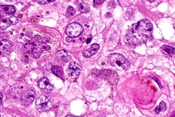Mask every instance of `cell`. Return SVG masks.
<instances>
[{
  "mask_svg": "<svg viewBox=\"0 0 175 117\" xmlns=\"http://www.w3.org/2000/svg\"><path fill=\"white\" fill-rule=\"evenodd\" d=\"M153 27L149 20L144 19L134 24L125 38V43L131 46L145 43L152 37Z\"/></svg>",
  "mask_w": 175,
  "mask_h": 117,
  "instance_id": "1",
  "label": "cell"
},
{
  "mask_svg": "<svg viewBox=\"0 0 175 117\" xmlns=\"http://www.w3.org/2000/svg\"><path fill=\"white\" fill-rule=\"evenodd\" d=\"M109 62L112 66H118L125 70L130 66L129 62L123 56L118 53H113L109 55Z\"/></svg>",
  "mask_w": 175,
  "mask_h": 117,
  "instance_id": "2",
  "label": "cell"
},
{
  "mask_svg": "<svg viewBox=\"0 0 175 117\" xmlns=\"http://www.w3.org/2000/svg\"><path fill=\"white\" fill-rule=\"evenodd\" d=\"M35 104L36 108L40 112L49 111L53 107L52 100L44 95H41L37 99Z\"/></svg>",
  "mask_w": 175,
  "mask_h": 117,
  "instance_id": "3",
  "label": "cell"
},
{
  "mask_svg": "<svg viewBox=\"0 0 175 117\" xmlns=\"http://www.w3.org/2000/svg\"><path fill=\"white\" fill-rule=\"evenodd\" d=\"M84 28L81 25L73 22L69 25L66 30V33L69 37L72 38L79 36L83 31Z\"/></svg>",
  "mask_w": 175,
  "mask_h": 117,
  "instance_id": "4",
  "label": "cell"
},
{
  "mask_svg": "<svg viewBox=\"0 0 175 117\" xmlns=\"http://www.w3.org/2000/svg\"><path fill=\"white\" fill-rule=\"evenodd\" d=\"M36 94L33 90H29L24 92L20 98L22 104L27 106L30 105L34 100Z\"/></svg>",
  "mask_w": 175,
  "mask_h": 117,
  "instance_id": "5",
  "label": "cell"
},
{
  "mask_svg": "<svg viewBox=\"0 0 175 117\" xmlns=\"http://www.w3.org/2000/svg\"><path fill=\"white\" fill-rule=\"evenodd\" d=\"M38 85L39 88L44 93L48 94L52 91L53 85L50 84L49 81L46 77H44L40 79L38 82Z\"/></svg>",
  "mask_w": 175,
  "mask_h": 117,
  "instance_id": "6",
  "label": "cell"
},
{
  "mask_svg": "<svg viewBox=\"0 0 175 117\" xmlns=\"http://www.w3.org/2000/svg\"><path fill=\"white\" fill-rule=\"evenodd\" d=\"M81 68L77 63L74 62H71L69 66L68 73L71 77L75 78L80 75Z\"/></svg>",
  "mask_w": 175,
  "mask_h": 117,
  "instance_id": "7",
  "label": "cell"
},
{
  "mask_svg": "<svg viewBox=\"0 0 175 117\" xmlns=\"http://www.w3.org/2000/svg\"><path fill=\"white\" fill-rule=\"evenodd\" d=\"M13 44L10 40H3L1 41L0 48L1 54L2 53H8L10 52L13 48Z\"/></svg>",
  "mask_w": 175,
  "mask_h": 117,
  "instance_id": "8",
  "label": "cell"
},
{
  "mask_svg": "<svg viewBox=\"0 0 175 117\" xmlns=\"http://www.w3.org/2000/svg\"><path fill=\"white\" fill-rule=\"evenodd\" d=\"M100 46L97 44H94L92 45L90 48L87 49L83 53V55L85 57H90L97 53Z\"/></svg>",
  "mask_w": 175,
  "mask_h": 117,
  "instance_id": "9",
  "label": "cell"
},
{
  "mask_svg": "<svg viewBox=\"0 0 175 117\" xmlns=\"http://www.w3.org/2000/svg\"><path fill=\"white\" fill-rule=\"evenodd\" d=\"M55 57L57 60H61L64 62H68L71 59V57L68 55L67 52L64 50L58 51L55 54Z\"/></svg>",
  "mask_w": 175,
  "mask_h": 117,
  "instance_id": "10",
  "label": "cell"
},
{
  "mask_svg": "<svg viewBox=\"0 0 175 117\" xmlns=\"http://www.w3.org/2000/svg\"><path fill=\"white\" fill-rule=\"evenodd\" d=\"M160 49L163 54L170 57H171L174 53L175 54V48L168 45H163L161 47Z\"/></svg>",
  "mask_w": 175,
  "mask_h": 117,
  "instance_id": "11",
  "label": "cell"
},
{
  "mask_svg": "<svg viewBox=\"0 0 175 117\" xmlns=\"http://www.w3.org/2000/svg\"><path fill=\"white\" fill-rule=\"evenodd\" d=\"M77 3L79 6V10L80 13H87L90 10V7L89 4L85 3L82 0H77Z\"/></svg>",
  "mask_w": 175,
  "mask_h": 117,
  "instance_id": "12",
  "label": "cell"
},
{
  "mask_svg": "<svg viewBox=\"0 0 175 117\" xmlns=\"http://www.w3.org/2000/svg\"><path fill=\"white\" fill-rule=\"evenodd\" d=\"M38 45L39 44L35 46L32 51L29 53V55L34 58H39L42 52V51L39 48Z\"/></svg>",
  "mask_w": 175,
  "mask_h": 117,
  "instance_id": "13",
  "label": "cell"
},
{
  "mask_svg": "<svg viewBox=\"0 0 175 117\" xmlns=\"http://www.w3.org/2000/svg\"><path fill=\"white\" fill-rule=\"evenodd\" d=\"M52 73L58 77L63 78L64 77L63 71L62 67L58 66H54L52 68Z\"/></svg>",
  "mask_w": 175,
  "mask_h": 117,
  "instance_id": "14",
  "label": "cell"
},
{
  "mask_svg": "<svg viewBox=\"0 0 175 117\" xmlns=\"http://www.w3.org/2000/svg\"><path fill=\"white\" fill-rule=\"evenodd\" d=\"M1 8L4 12L6 13H7V14H13L16 11V8L14 6H1Z\"/></svg>",
  "mask_w": 175,
  "mask_h": 117,
  "instance_id": "15",
  "label": "cell"
},
{
  "mask_svg": "<svg viewBox=\"0 0 175 117\" xmlns=\"http://www.w3.org/2000/svg\"><path fill=\"white\" fill-rule=\"evenodd\" d=\"M167 109V106L166 103L163 101L159 104V106H157L155 109V113L157 115L160 113V112H163L166 111Z\"/></svg>",
  "mask_w": 175,
  "mask_h": 117,
  "instance_id": "16",
  "label": "cell"
},
{
  "mask_svg": "<svg viewBox=\"0 0 175 117\" xmlns=\"http://www.w3.org/2000/svg\"><path fill=\"white\" fill-rule=\"evenodd\" d=\"M22 93H22L21 90L20 89L15 88L11 90L10 94L11 95L14 96V97L18 98L20 96L21 97Z\"/></svg>",
  "mask_w": 175,
  "mask_h": 117,
  "instance_id": "17",
  "label": "cell"
},
{
  "mask_svg": "<svg viewBox=\"0 0 175 117\" xmlns=\"http://www.w3.org/2000/svg\"><path fill=\"white\" fill-rule=\"evenodd\" d=\"M8 19H4L1 20V28L2 30H5L9 26Z\"/></svg>",
  "mask_w": 175,
  "mask_h": 117,
  "instance_id": "18",
  "label": "cell"
},
{
  "mask_svg": "<svg viewBox=\"0 0 175 117\" xmlns=\"http://www.w3.org/2000/svg\"><path fill=\"white\" fill-rule=\"evenodd\" d=\"M66 13L67 15H69V16H73L75 14L76 10L75 9L72 7L69 6L67 9Z\"/></svg>",
  "mask_w": 175,
  "mask_h": 117,
  "instance_id": "19",
  "label": "cell"
},
{
  "mask_svg": "<svg viewBox=\"0 0 175 117\" xmlns=\"http://www.w3.org/2000/svg\"><path fill=\"white\" fill-rule=\"evenodd\" d=\"M39 48L43 51H48L50 49V47L46 44L40 43L38 45Z\"/></svg>",
  "mask_w": 175,
  "mask_h": 117,
  "instance_id": "20",
  "label": "cell"
},
{
  "mask_svg": "<svg viewBox=\"0 0 175 117\" xmlns=\"http://www.w3.org/2000/svg\"><path fill=\"white\" fill-rule=\"evenodd\" d=\"M8 21L9 23L11 24H15L17 23L18 19L16 17L12 15L8 19Z\"/></svg>",
  "mask_w": 175,
  "mask_h": 117,
  "instance_id": "21",
  "label": "cell"
},
{
  "mask_svg": "<svg viewBox=\"0 0 175 117\" xmlns=\"http://www.w3.org/2000/svg\"><path fill=\"white\" fill-rule=\"evenodd\" d=\"M55 0H37V3L39 4H45L55 1Z\"/></svg>",
  "mask_w": 175,
  "mask_h": 117,
  "instance_id": "22",
  "label": "cell"
},
{
  "mask_svg": "<svg viewBox=\"0 0 175 117\" xmlns=\"http://www.w3.org/2000/svg\"><path fill=\"white\" fill-rule=\"evenodd\" d=\"M41 39V36L39 35H37L32 38L31 41L32 42L39 43Z\"/></svg>",
  "mask_w": 175,
  "mask_h": 117,
  "instance_id": "23",
  "label": "cell"
},
{
  "mask_svg": "<svg viewBox=\"0 0 175 117\" xmlns=\"http://www.w3.org/2000/svg\"><path fill=\"white\" fill-rule=\"evenodd\" d=\"M50 39V38L48 36H46L42 38V43H43L47 44L48 43Z\"/></svg>",
  "mask_w": 175,
  "mask_h": 117,
  "instance_id": "24",
  "label": "cell"
},
{
  "mask_svg": "<svg viewBox=\"0 0 175 117\" xmlns=\"http://www.w3.org/2000/svg\"><path fill=\"white\" fill-rule=\"evenodd\" d=\"M105 0H93L94 4L96 5H98L104 3Z\"/></svg>",
  "mask_w": 175,
  "mask_h": 117,
  "instance_id": "25",
  "label": "cell"
},
{
  "mask_svg": "<svg viewBox=\"0 0 175 117\" xmlns=\"http://www.w3.org/2000/svg\"><path fill=\"white\" fill-rule=\"evenodd\" d=\"M109 5L112 8H115L116 6V4L115 2L114 1H111L109 2Z\"/></svg>",
  "mask_w": 175,
  "mask_h": 117,
  "instance_id": "26",
  "label": "cell"
},
{
  "mask_svg": "<svg viewBox=\"0 0 175 117\" xmlns=\"http://www.w3.org/2000/svg\"><path fill=\"white\" fill-rule=\"evenodd\" d=\"M73 38L71 37H68L66 38V40L67 42L70 43L73 41Z\"/></svg>",
  "mask_w": 175,
  "mask_h": 117,
  "instance_id": "27",
  "label": "cell"
},
{
  "mask_svg": "<svg viewBox=\"0 0 175 117\" xmlns=\"http://www.w3.org/2000/svg\"><path fill=\"white\" fill-rule=\"evenodd\" d=\"M112 16L111 13H108L106 14V16L107 17H111Z\"/></svg>",
  "mask_w": 175,
  "mask_h": 117,
  "instance_id": "28",
  "label": "cell"
},
{
  "mask_svg": "<svg viewBox=\"0 0 175 117\" xmlns=\"http://www.w3.org/2000/svg\"><path fill=\"white\" fill-rule=\"evenodd\" d=\"M5 1L8 2H14L17 1L18 0H5Z\"/></svg>",
  "mask_w": 175,
  "mask_h": 117,
  "instance_id": "29",
  "label": "cell"
},
{
  "mask_svg": "<svg viewBox=\"0 0 175 117\" xmlns=\"http://www.w3.org/2000/svg\"><path fill=\"white\" fill-rule=\"evenodd\" d=\"M91 38H89L86 41V43L87 44H88L91 41Z\"/></svg>",
  "mask_w": 175,
  "mask_h": 117,
  "instance_id": "30",
  "label": "cell"
},
{
  "mask_svg": "<svg viewBox=\"0 0 175 117\" xmlns=\"http://www.w3.org/2000/svg\"><path fill=\"white\" fill-rule=\"evenodd\" d=\"M1 104L2 100V99H3V94H2V93H1Z\"/></svg>",
  "mask_w": 175,
  "mask_h": 117,
  "instance_id": "31",
  "label": "cell"
},
{
  "mask_svg": "<svg viewBox=\"0 0 175 117\" xmlns=\"http://www.w3.org/2000/svg\"><path fill=\"white\" fill-rule=\"evenodd\" d=\"M22 16H23V15L22 14H19L18 15V17L19 18H21Z\"/></svg>",
  "mask_w": 175,
  "mask_h": 117,
  "instance_id": "32",
  "label": "cell"
},
{
  "mask_svg": "<svg viewBox=\"0 0 175 117\" xmlns=\"http://www.w3.org/2000/svg\"><path fill=\"white\" fill-rule=\"evenodd\" d=\"M148 1H149L151 2H152L155 1V0H147Z\"/></svg>",
  "mask_w": 175,
  "mask_h": 117,
  "instance_id": "33",
  "label": "cell"
},
{
  "mask_svg": "<svg viewBox=\"0 0 175 117\" xmlns=\"http://www.w3.org/2000/svg\"><path fill=\"white\" fill-rule=\"evenodd\" d=\"M21 35L22 36H23L24 35V34L23 33H21Z\"/></svg>",
  "mask_w": 175,
  "mask_h": 117,
  "instance_id": "34",
  "label": "cell"
}]
</instances>
